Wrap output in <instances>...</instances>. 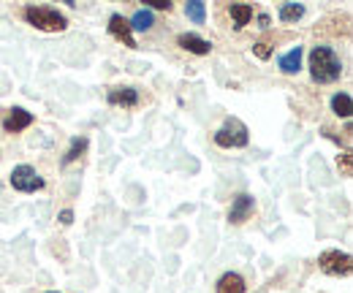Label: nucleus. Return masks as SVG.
Here are the masks:
<instances>
[{"label": "nucleus", "instance_id": "f257e3e1", "mask_svg": "<svg viewBox=\"0 0 353 293\" xmlns=\"http://www.w3.org/2000/svg\"><path fill=\"white\" fill-rule=\"evenodd\" d=\"M310 74L318 84H329L340 79L343 63H340V57L334 54L332 46H315L310 52Z\"/></svg>", "mask_w": 353, "mask_h": 293}, {"label": "nucleus", "instance_id": "f03ea898", "mask_svg": "<svg viewBox=\"0 0 353 293\" xmlns=\"http://www.w3.org/2000/svg\"><path fill=\"white\" fill-rule=\"evenodd\" d=\"M22 17L28 19V25H33L36 30H44V33H63L68 28V19L52 6H25Z\"/></svg>", "mask_w": 353, "mask_h": 293}, {"label": "nucleus", "instance_id": "7ed1b4c3", "mask_svg": "<svg viewBox=\"0 0 353 293\" xmlns=\"http://www.w3.org/2000/svg\"><path fill=\"white\" fill-rule=\"evenodd\" d=\"M248 141H250L248 125L242 120H236V117L225 120L221 130L215 133V144L223 147V150H239V147H248Z\"/></svg>", "mask_w": 353, "mask_h": 293}, {"label": "nucleus", "instance_id": "20e7f679", "mask_svg": "<svg viewBox=\"0 0 353 293\" xmlns=\"http://www.w3.org/2000/svg\"><path fill=\"white\" fill-rule=\"evenodd\" d=\"M318 266H321L323 274H332V277H348L353 269V261L348 252L326 250L318 255Z\"/></svg>", "mask_w": 353, "mask_h": 293}, {"label": "nucleus", "instance_id": "39448f33", "mask_svg": "<svg viewBox=\"0 0 353 293\" xmlns=\"http://www.w3.org/2000/svg\"><path fill=\"white\" fill-rule=\"evenodd\" d=\"M11 188L19 193H36L44 188V176L33 166H17L11 171Z\"/></svg>", "mask_w": 353, "mask_h": 293}, {"label": "nucleus", "instance_id": "423d86ee", "mask_svg": "<svg viewBox=\"0 0 353 293\" xmlns=\"http://www.w3.org/2000/svg\"><path fill=\"white\" fill-rule=\"evenodd\" d=\"M30 125H33V114L25 112V109H19V106L8 109L6 117H3V130L6 133H19V130H25V128Z\"/></svg>", "mask_w": 353, "mask_h": 293}, {"label": "nucleus", "instance_id": "0eeeda50", "mask_svg": "<svg viewBox=\"0 0 353 293\" xmlns=\"http://www.w3.org/2000/svg\"><path fill=\"white\" fill-rule=\"evenodd\" d=\"M109 33H112L117 41L125 43L128 49H136L133 30H131V25H128V19H123V14H112V17H109Z\"/></svg>", "mask_w": 353, "mask_h": 293}, {"label": "nucleus", "instance_id": "6e6552de", "mask_svg": "<svg viewBox=\"0 0 353 293\" xmlns=\"http://www.w3.org/2000/svg\"><path fill=\"white\" fill-rule=\"evenodd\" d=\"M256 210V201H253V196H248V193H239L236 199H234V204H231V212H228V220L234 223V225H239V223H245L250 214Z\"/></svg>", "mask_w": 353, "mask_h": 293}, {"label": "nucleus", "instance_id": "1a4fd4ad", "mask_svg": "<svg viewBox=\"0 0 353 293\" xmlns=\"http://www.w3.org/2000/svg\"><path fill=\"white\" fill-rule=\"evenodd\" d=\"M106 101L112 103V106H136L139 103V92L133 90V87H112L109 92H106Z\"/></svg>", "mask_w": 353, "mask_h": 293}, {"label": "nucleus", "instance_id": "9d476101", "mask_svg": "<svg viewBox=\"0 0 353 293\" xmlns=\"http://www.w3.org/2000/svg\"><path fill=\"white\" fill-rule=\"evenodd\" d=\"M176 43L185 49V52H190V54H210L212 52V43L207 41V39H201V36H196V33H182Z\"/></svg>", "mask_w": 353, "mask_h": 293}, {"label": "nucleus", "instance_id": "9b49d317", "mask_svg": "<svg viewBox=\"0 0 353 293\" xmlns=\"http://www.w3.org/2000/svg\"><path fill=\"white\" fill-rule=\"evenodd\" d=\"M228 14H231V22H234V30H242L253 19V6H248V3H231Z\"/></svg>", "mask_w": 353, "mask_h": 293}, {"label": "nucleus", "instance_id": "f8f14e48", "mask_svg": "<svg viewBox=\"0 0 353 293\" xmlns=\"http://www.w3.org/2000/svg\"><path fill=\"white\" fill-rule=\"evenodd\" d=\"M277 65H280L283 74H296V71L302 68V46H294L291 52H285V54L277 60Z\"/></svg>", "mask_w": 353, "mask_h": 293}, {"label": "nucleus", "instance_id": "ddd939ff", "mask_svg": "<svg viewBox=\"0 0 353 293\" xmlns=\"http://www.w3.org/2000/svg\"><path fill=\"white\" fill-rule=\"evenodd\" d=\"M218 293H245V280L236 272H225L218 280Z\"/></svg>", "mask_w": 353, "mask_h": 293}, {"label": "nucleus", "instance_id": "4468645a", "mask_svg": "<svg viewBox=\"0 0 353 293\" xmlns=\"http://www.w3.org/2000/svg\"><path fill=\"white\" fill-rule=\"evenodd\" d=\"M277 17H280V22L291 25V22H296V19L305 17V6L302 3H283L280 11H277Z\"/></svg>", "mask_w": 353, "mask_h": 293}, {"label": "nucleus", "instance_id": "2eb2a0df", "mask_svg": "<svg viewBox=\"0 0 353 293\" xmlns=\"http://www.w3.org/2000/svg\"><path fill=\"white\" fill-rule=\"evenodd\" d=\"M85 150H88V136H77V139H71V147H68V152L63 155V166L79 161V158L85 155Z\"/></svg>", "mask_w": 353, "mask_h": 293}, {"label": "nucleus", "instance_id": "dca6fc26", "mask_svg": "<svg viewBox=\"0 0 353 293\" xmlns=\"http://www.w3.org/2000/svg\"><path fill=\"white\" fill-rule=\"evenodd\" d=\"M128 25H131V30H150L155 25V14L150 8H139L131 19H128Z\"/></svg>", "mask_w": 353, "mask_h": 293}, {"label": "nucleus", "instance_id": "f3484780", "mask_svg": "<svg viewBox=\"0 0 353 293\" xmlns=\"http://www.w3.org/2000/svg\"><path fill=\"white\" fill-rule=\"evenodd\" d=\"M332 112H334L337 117H351V112H353L351 95H348V92H337V95L332 98Z\"/></svg>", "mask_w": 353, "mask_h": 293}, {"label": "nucleus", "instance_id": "a211bd4d", "mask_svg": "<svg viewBox=\"0 0 353 293\" xmlns=\"http://www.w3.org/2000/svg\"><path fill=\"white\" fill-rule=\"evenodd\" d=\"M185 14H188L196 25H201V22H204V17H207V8H204V3L193 0V3H188V6H185Z\"/></svg>", "mask_w": 353, "mask_h": 293}, {"label": "nucleus", "instance_id": "6ab92c4d", "mask_svg": "<svg viewBox=\"0 0 353 293\" xmlns=\"http://www.w3.org/2000/svg\"><path fill=\"white\" fill-rule=\"evenodd\" d=\"M337 166L343 168V174H345V176H351V174H353V168H351V152H348V150H345V152L340 155V161H337Z\"/></svg>", "mask_w": 353, "mask_h": 293}, {"label": "nucleus", "instance_id": "aec40b11", "mask_svg": "<svg viewBox=\"0 0 353 293\" xmlns=\"http://www.w3.org/2000/svg\"><path fill=\"white\" fill-rule=\"evenodd\" d=\"M144 8H150V11H172V3L169 0H147V6Z\"/></svg>", "mask_w": 353, "mask_h": 293}, {"label": "nucleus", "instance_id": "412c9836", "mask_svg": "<svg viewBox=\"0 0 353 293\" xmlns=\"http://www.w3.org/2000/svg\"><path fill=\"white\" fill-rule=\"evenodd\" d=\"M253 52H256V57H261V60H266L269 54H272V46L266 41H259L256 46H253Z\"/></svg>", "mask_w": 353, "mask_h": 293}, {"label": "nucleus", "instance_id": "4be33fe9", "mask_svg": "<svg viewBox=\"0 0 353 293\" xmlns=\"http://www.w3.org/2000/svg\"><path fill=\"white\" fill-rule=\"evenodd\" d=\"M60 223H63V225H71V223H74V212L71 210L60 212Z\"/></svg>", "mask_w": 353, "mask_h": 293}, {"label": "nucleus", "instance_id": "5701e85b", "mask_svg": "<svg viewBox=\"0 0 353 293\" xmlns=\"http://www.w3.org/2000/svg\"><path fill=\"white\" fill-rule=\"evenodd\" d=\"M259 28H261V30L269 28V17H266V14H259Z\"/></svg>", "mask_w": 353, "mask_h": 293}, {"label": "nucleus", "instance_id": "b1692460", "mask_svg": "<svg viewBox=\"0 0 353 293\" xmlns=\"http://www.w3.org/2000/svg\"><path fill=\"white\" fill-rule=\"evenodd\" d=\"M49 293H54V291H49Z\"/></svg>", "mask_w": 353, "mask_h": 293}]
</instances>
